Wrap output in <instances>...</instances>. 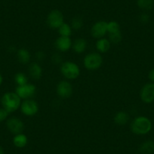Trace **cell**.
<instances>
[{
	"instance_id": "obj_3",
	"label": "cell",
	"mask_w": 154,
	"mask_h": 154,
	"mask_svg": "<svg viewBox=\"0 0 154 154\" xmlns=\"http://www.w3.org/2000/svg\"><path fill=\"white\" fill-rule=\"evenodd\" d=\"M60 72L69 80L77 79L80 75V68L72 61H65L60 65Z\"/></svg>"
},
{
	"instance_id": "obj_24",
	"label": "cell",
	"mask_w": 154,
	"mask_h": 154,
	"mask_svg": "<svg viewBox=\"0 0 154 154\" xmlns=\"http://www.w3.org/2000/svg\"><path fill=\"white\" fill-rule=\"evenodd\" d=\"M121 31L120 25L116 20H111V21L107 22V33H114Z\"/></svg>"
},
{
	"instance_id": "obj_10",
	"label": "cell",
	"mask_w": 154,
	"mask_h": 154,
	"mask_svg": "<svg viewBox=\"0 0 154 154\" xmlns=\"http://www.w3.org/2000/svg\"><path fill=\"white\" fill-rule=\"evenodd\" d=\"M140 97L145 103H151L154 101V82L146 83L142 87Z\"/></svg>"
},
{
	"instance_id": "obj_2",
	"label": "cell",
	"mask_w": 154,
	"mask_h": 154,
	"mask_svg": "<svg viewBox=\"0 0 154 154\" xmlns=\"http://www.w3.org/2000/svg\"><path fill=\"white\" fill-rule=\"evenodd\" d=\"M21 99L15 92H6L1 98V103L4 109H6L9 113L15 112L20 107Z\"/></svg>"
},
{
	"instance_id": "obj_22",
	"label": "cell",
	"mask_w": 154,
	"mask_h": 154,
	"mask_svg": "<svg viewBox=\"0 0 154 154\" xmlns=\"http://www.w3.org/2000/svg\"><path fill=\"white\" fill-rule=\"evenodd\" d=\"M70 26L72 29L74 30H80L84 26L83 20L81 17L79 16H75V17H72L70 22Z\"/></svg>"
},
{
	"instance_id": "obj_21",
	"label": "cell",
	"mask_w": 154,
	"mask_h": 154,
	"mask_svg": "<svg viewBox=\"0 0 154 154\" xmlns=\"http://www.w3.org/2000/svg\"><path fill=\"white\" fill-rule=\"evenodd\" d=\"M57 30H58V32L60 36L70 37L71 34L72 32V29L71 27L70 24L65 23V22L57 29Z\"/></svg>"
},
{
	"instance_id": "obj_25",
	"label": "cell",
	"mask_w": 154,
	"mask_h": 154,
	"mask_svg": "<svg viewBox=\"0 0 154 154\" xmlns=\"http://www.w3.org/2000/svg\"><path fill=\"white\" fill-rule=\"evenodd\" d=\"M108 39H109L111 43L119 44V42H121V41L122 39V32H121V31H119V32L109 34V38H108Z\"/></svg>"
},
{
	"instance_id": "obj_19",
	"label": "cell",
	"mask_w": 154,
	"mask_h": 154,
	"mask_svg": "<svg viewBox=\"0 0 154 154\" xmlns=\"http://www.w3.org/2000/svg\"><path fill=\"white\" fill-rule=\"evenodd\" d=\"M139 151L142 154H152L154 152V141L152 140H146L141 143L139 146Z\"/></svg>"
},
{
	"instance_id": "obj_18",
	"label": "cell",
	"mask_w": 154,
	"mask_h": 154,
	"mask_svg": "<svg viewBox=\"0 0 154 154\" xmlns=\"http://www.w3.org/2000/svg\"><path fill=\"white\" fill-rule=\"evenodd\" d=\"M28 143V138L23 133L14 134L13 137V143L17 148H23Z\"/></svg>"
},
{
	"instance_id": "obj_17",
	"label": "cell",
	"mask_w": 154,
	"mask_h": 154,
	"mask_svg": "<svg viewBox=\"0 0 154 154\" xmlns=\"http://www.w3.org/2000/svg\"><path fill=\"white\" fill-rule=\"evenodd\" d=\"M17 57L18 61L22 64H27L31 59V54L29 50L25 48H19L17 51Z\"/></svg>"
},
{
	"instance_id": "obj_6",
	"label": "cell",
	"mask_w": 154,
	"mask_h": 154,
	"mask_svg": "<svg viewBox=\"0 0 154 154\" xmlns=\"http://www.w3.org/2000/svg\"><path fill=\"white\" fill-rule=\"evenodd\" d=\"M20 109L23 115L31 117L38 113L39 107L36 101L32 99H26L22 102Z\"/></svg>"
},
{
	"instance_id": "obj_12",
	"label": "cell",
	"mask_w": 154,
	"mask_h": 154,
	"mask_svg": "<svg viewBox=\"0 0 154 154\" xmlns=\"http://www.w3.org/2000/svg\"><path fill=\"white\" fill-rule=\"evenodd\" d=\"M72 42L70 37L60 36V35L56 39L54 45H55L57 51H60V52H65V51H69L72 48Z\"/></svg>"
},
{
	"instance_id": "obj_1",
	"label": "cell",
	"mask_w": 154,
	"mask_h": 154,
	"mask_svg": "<svg viewBox=\"0 0 154 154\" xmlns=\"http://www.w3.org/2000/svg\"><path fill=\"white\" fill-rule=\"evenodd\" d=\"M152 122L146 116H139L134 118L130 125L131 132L137 135H145L152 129Z\"/></svg>"
},
{
	"instance_id": "obj_8",
	"label": "cell",
	"mask_w": 154,
	"mask_h": 154,
	"mask_svg": "<svg viewBox=\"0 0 154 154\" xmlns=\"http://www.w3.org/2000/svg\"><path fill=\"white\" fill-rule=\"evenodd\" d=\"M6 127L8 131L14 134L23 133L24 130V123L18 117L11 116L6 120Z\"/></svg>"
},
{
	"instance_id": "obj_30",
	"label": "cell",
	"mask_w": 154,
	"mask_h": 154,
	"mask_svg": "<svg viewBox=\"0 0 154 154\" xmlns=\"http://www.w3.org/2000/svg\"><path fill=\"white\" fill-rule=\"evenodd\" d=\"M148 77H149V79L152 82H154V68H152L150 71L149 72L148 74Z\"/></svg>"
},
{
	"instance_id": "obj_11",
	"label": "cell",
	"mask_w": 154,
	"mask_h": 154,
	"mask_svg": "<svg viewBox=\"0 0 154 154\" xmlns=\"http://www.w3.org/2000/svg\"><path fill=\"white\" fill-rule=\"evenodd\" d=\"M107 33V22L99 20L94 23L91 28V34L95 38H103Z\"/></svg>"
},
{
	"instance_id": "obj_23",
	"label": "cell",
	"mask_w": 154,
	"mask_h": 154,
	"mask_svg": "<svg viewBox=\"0 0 154 154\" xmlns=\"http://www.w3.org/2000/svg\"><path fill=\"white\" fill-rule=\"evenodd\" d=\"M14 82L17 86L26 85L28 83V78L23 72H17L14 75Z\"/></svg>"
},
{
	"instance_id": "obj_13",
	"label": "cell",
	"mask_w": 154,
	"mask_h": 154,
	"mask_svg": "<svg viewBox=\"0 0 154 154\" xmlns=\"http://www.w3.org/2000/svg\"><path fill=\"white\" fill-rule=\"evenodd\" d=\"M29 74L32 79L38 80L42 77L43 69L41 65L37 62H32L29 64V68H28Z\"/></svg>"
},
{
	"instance_id": "obj_5",
	"label": "cell",
	"mask_w": 154,
	"mask_h": 154,
	"mask_svg": "<svg viewBox=\"0 0 154 154\" xmlns=\"http://www.w3.org/2000/svg\"><path fill=\"white\" fill-rule=\"evenodd\" d=\"M46 23L51 29H57L64 23V17L63 13L57 9L52 10L48 13L47 16Z\"/></svg>"
},
{
	"instance_id": "obj_14",
	"label": "cell",
	"mask_w": 154,
	"mask_h": 154,
	"mask_svg": "<svg viewBox=\"0 0 154 154\" xmlns=\"http://www.w3.org/2000/svg\"><path fill=\"white\" fill-rule=\"evenodd\" d=\"M87 41L83 38H76L72 44V48L75 54H80L85 52L87 48Z\"/></svg>"
},
{
	"instance_id": "obj_9",
	"label": "cell",
	"mask_w": 154,
	"mask_h": 154,
	"mask_svg": "<svg viewBox=\"0 0 154 154\" xmlns=\"http://www.w3.org/2000/svg\"><path fill=\"white\" fill-rule=\"evenodd\" d=\"M56 92L58 97L61 98H69L72 96L73 92V88L69 82L66 80H62L58 82L56 88Z\"/></svg>"
},
{
	"instance_id": "obj_16",
	"label": "cell",
	"mask_w": 154,
	"mask_h": 154,
	"mask_svg": "<svg viewBox=\"0 0 154 154\" xmlns=\"http://www.w3.org/2000/svg\"><path fill=\"white\" fill-rule=\"evenodd\" d=\"M96 48H97V51L99 53H101V54H104L106 53L109 49H110L111 47V42H109V40L106 38H100L97 39V41L96 42Z\"/></svg>"
},
{
	"instance_id": "obj_20",
	"label": "cell",
	"mask_w": 154,
	"mask_h": 154,
	"mask_svg": "<svg viewBox=\"0 0 154 154\" xmlns=\"http://www.w3.org/2000/svg\"><path fill=\"white\" fill-rule=\"evenodd\" d=\"M137 5L143 11L152 9L154 5V0H137Z\"/></svg>"
},
{
	"instance_id": "obj_4",
	"label": "cell",
	"mask_w": 154,
	"mask_h": 154,
	"mask_svg": "<svg viewBox=\"0 0 154 154\" xmlns=\"http://www.w3.org/2000/svg\"><path fill=\"white\" fill-rule=\"evenodd\" d=\"M103 64V57L100 53L91 52L86 54L83 59V65L88 70L93 71L99 69Z\"/></svg>"
},
{
	"instance_id": "obj_31",
	"label": "cell",
	"mask_w": 154,
	"mask_h": 154,
	"mask_svg": "<svg viewBox=\"0 0 154 154\" xmlns=\"http://www.w3.org/2000/svg\"><path fill=\"white\" fill-rule=\"evenodd\" d=\"M2 82H3V76L1 73H0V86L2 85Z\"/></svg>"
},
{
	"instance_id": "obj_7",
	"label": "cell",
	"mask_w": 154,
	"mask_h": 154,
	"mask_svg": "<svg viewBox=\"0 0 154 154\" xmlns=\"http://www.w3.org/2000/svg\"><path fill=\"white\" fill-rule=\"evenodd\" d=\"M14 92L20 97L21 100L31 99L36 93V86L33 84L27 83L26 85L16 87Z\"/></svg>"
},
{
	"instance_id": "obj_27",
	"label": "cell",
	"mask_w": 154,
	"mask_h": 154,
	"mask_svg": "<svg viewBox=\"0 0 154 154\" xmlns=\"http://www.w3.org/2000/svg\"><path fill=\"white\" fill-rule=\"evenodd\" d=\"M8 115H9V112L6 109H4L3 107L0 108V122L7 120L8 117Z\"/></svg>"
},
{
	"instance_id": "obj_28",
	"label": "cell",
	"mask_w": 154,
	"mask_h": 154,
	"mask_svg": "<svg viewBox=\"0 0 154 154\" xmlns=\"http://www.w3.org/2000/svg\"><path fill=\"white\" fill-rule=\"evenodd\" d=\"M51 61L54 63V64H60L62 62V57L59 53H54L51 56Z\"/></svg>"
},
{
	"instance_id": "obj_26",
	"label": "cell",
	"mask_w": 154,
	"mask_h": 154,
	"mask_svg": "<svg viewBox=\"0 0 154 154\" xmlns=\"http://www.w3.org/2000/svg\"><path fill=\"white\" fill-rule=\"evenodd\" d=\"M149 20H150V17L146 12H143L139 15V21L143 24H146L149 23Z\"/></svg>"
},
{
	"instance_id": "obj_32",
	"label": "cell",
	"mask_w": 154,
	"mask_h": 154,
	"mask_svg": "<svg viewBox=\"0 0 154 154\" xmlns=\"http://www.w3.org/2000/svg\"><path fill=\"white\" fill-rule=\"evenodd\" d=\"M0 154H5V151H4V149L0 146Z\"/></svg>"
},
{
	"instance_id": "obj_15",
	"label": "cell",
	"mask_w": 154,
	"mask_h": 154,
	"mask_svg": "<svg viewBox=\"0 0 154 154\" xmlns=\"http://www.w3.org/2000/svg\"><path fill=\"white\" fill-rule=\"evenodd\" d=\"M130 116L128 113L125 111H119L114 116L113 121L116 124L119 126L125 125L128 122Z\"/></svg>"
},
{
	"instance_id": "obj_29",
	"label": "cell",
	"mask_w": 154,
	"mask_h": 154,
	"mask_svg": "<svg viewBox=\"0 0 154 154\" xmlns=\"http://www.w3.org/2000/svg\"><path fill=\"white\" fill-rule=\"evenodd\" d=\"M45 54L43 51H38L35 53V58L38 61H42L45 59Z\"/></svg>"
}]
</instances>
